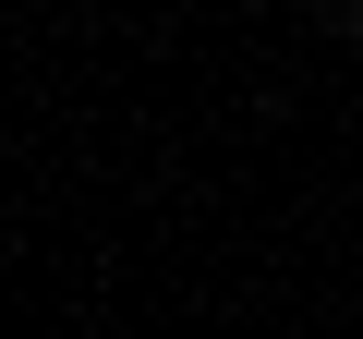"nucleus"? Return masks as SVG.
Masks as SVG:
<instances>
[{
	"label": "nucleus",
	"mask_w": 363,
	"mask_h": 339,
	"mask_svg": "<svg viewBox=\"0 0 363 339\" xmlns=\"http://www.w3.org/2000/svg\"><path fill=\"white\" fill-rule=\"evenodd\" d=\"M351 37H363V0H351Z\"/></svg>",
	"instance_id": "nucleus-1"
}]
</instances>
